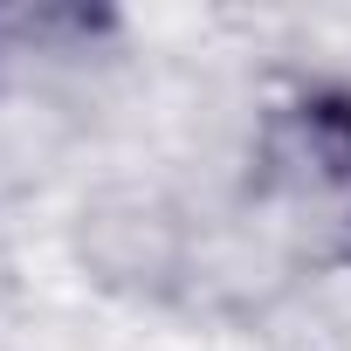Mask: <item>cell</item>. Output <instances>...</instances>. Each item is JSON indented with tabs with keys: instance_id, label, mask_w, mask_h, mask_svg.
I'll return each instance as SVG.
<instances>
[{
	"instance_id": "1",
	"label": "cell",
	"mask_w": 351,
	"mask_h": 351,
	"mask_svg": "<svg viewBox=\"0 0 351 351\" xmlns=\"http://www.w3.org/2000/svg\"><path fill=\"white\" fill-rule=\"evenodd\" d=\"M262 186L296 221L351 234V90H303L269 117Z\"/></svg>"
},
{
	"instance_id": "2",
	"label": "cell",
	"mask_w": 351,
	"mask_h": 351,
	"mask_svg": "<svg viewBox=\"0 0 351 351\" xmlns=\"http://www.w3.org/2000/svg\"><path fill=\"white\" fill-rule=\"evenodd\" d=\"M104 28V8H0V69L21 56H83Z\"/></svg>"
}]
</instances>
